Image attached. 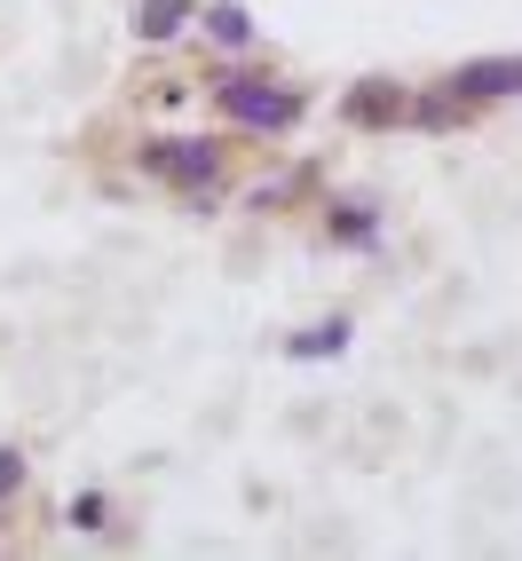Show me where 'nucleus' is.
Returning <instances> with one entry per match:
<instances>
[{
    "instance_id": "6e6552de",
    "label": "nucleus",
    "mask_w": 522,
    "mask_h": 561,
    "mask_svg": "<svg viewBox=\"0 0 522 561\" xmlns=\"http://www.w3.org/2000/svg\"><path fill=\"white\" fill-rule=\"evenodd\" d=\"M16 482H24V459H16V451H0V506H9Z\"/></svg>"
},
{
    "instance_id": "f257e3e1",
    "label": "nucleus",
    "mask_w": 522,
    "mask_h": 561,
    "mask_svg": "<svg viewBox=\"0 0 522 561\" xmlns=\"http://www.w3.org/2000/svg\"><path fill=\"white\" fill-rule=\"evenodd\" d=\"M222 111H230L238 127H261V135H277L302 119V95L277 88V80H222Z\"/></svg>"
},
{
    "instance_id": "0eeeda50",
    "label": "nucleus",
    "mask_w": 522,
    "mask_h": 561,
    "mask_svg": "<svg viewBox=\"0 0 522 561\" xmlns=\"http://www.w3.org/2000/svg\"><path fill=\"white\" fill-rule=\"evenodd\" d=\"M341 348H349V324H317L293 341V356H341Z\"/></svg>"
},
{
    "instance_id": "423d86ee",
    "label": "nucleus",
    "mask_w": 522,
    "mask_h": 561,
    "mask_svg": "<svg viewBox=\"0 0 522 561\" xmlns=\"http://www.w3.org/2000/svg\"><path fill=\"white\" fill-rule=\"evenodd\" d=\"M206 32H214L222 48H246V41H253V24H246V9H230V0H222V9H206Z\"/></svg>"
},
{
    "instance_id": "7ed1b4c3",
    "label": "nucleus",
    "mask_w": 522,
    "mask_h": 561,
    "mask_svg": "<svg viewBox=\"0 0 522 561\" xmlns=\"http://www.w3.org/2000/svg\"><path fill=\"white\" fill-rule=\"evenodd\" d=\"M491 95H522V56H491V64L452 71V103H491Z\"/></svg>"
},
{
    "instance_id": "20e7f679",
    "label": "nucleus",
    "mask_w": 522,
    "mask_h": 561,
    "mask_svg": "<svg viewBox=\"0 0 522 561\" xmlns=\"http://www.w3.org/2000/svg\"><path fill=\"white\" fill-rule=\"evenodd\" d=\"M182 16H191V9H182V0H143L135 32H143V41H167V32H182Z\"/></svg>"
},
{
    "instance_id": "39448f33",
    "label": "nucleus",
    "mask_w": 522,
    "mask_h": 561,
    "mask_svg": "<svg viewBox=\"0 0 522 561\" xmlns=\"http://www.w3.org/2000/svg\"><path fill=\"white\" fill-rule=\"evenodd\" d=\"M404 95L396 88H349V119H396Z\"/></svg>"
},
{
    "instance_id": "f03ea898",
    "label": "nucleus",
    "mask_w": 522,
    "mask_h": 561,
    "mask_svg": "<svg viewBox=\"0 0 522 561\" xmlns=\"http://www.w3.org/2000/svg\"><path fill=\"white\" fill-rule=\"evenodd\" d=\"M143 167L167 174V182H191V191H206V182L222 174V142H206V135H174V142H151V151H143Z\"/></svg>"
}]
</instances>
